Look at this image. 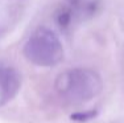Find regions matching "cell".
<instances>
[{"label":"cell","mask_w":124,"mask_h":123,"mask_svg":"<svg viewBox=\"0 0 124 123\" xmlns=\"http://www.w3.org/2000/svg\"><path fill=\"white\" fill-rule=\"evenodd\" d=\"M55 89L60 97L67 103L82 105L94 99L102 91L103 82L94 70L75 68L58 75Z\"/></svg>","instance_id":"obj_1"},{"label":"cell","mask_w":124,"mask_h":123,"mask_svg":"<svg viewBox=\"0 0 124 123\" xmlns=\"http://www.w3.org/2000/svg\"><path fill=\"white\" fill-rule=\"evenodd\" d=\"M24 56L37 66H54L63 58V46L53 31L40 28L24 45Z\"/></svg>","instance_id":"obj_2"},{"label":"cell","mask_w":124,"mask_h":123,"mask_svg":"<svg viewBox=\"0 0 124 123\" xmlns=\"http://www.w3.org/2000/svg\"><path fill=\"white\" fill-rule=\"evenodd\" d=\"M21 87V75L15 68L0 64V107L9 103Z\"/></svg>","instance_id":"obj_3"},{"label":"cell","mask_w":124,"mask_h":123,"mask_svg":"<svg viewBox=\"0 0 124 123\" xmlns=\"http://www.w3.org/2000/svg\"><path fill=\"white\" fill-rule=\"evenodd\" d=\"M96 115H98V111L96 110H88V111H82V113H74V114H71L70 118H71V121L85 123V122H88L91 119H94Z\"/></svg>","instance_id":"obj_4"},{"label":"cell","mask_w":124,"mask_h":123,"mask_svg":"<svg viewBox=\"0 0 124 123\" xmlns=\"http://www.w3.org/2000/svg\"><path fill=\"white\" fill-rule=\"evenodd\" d=\"M79 1H81V0H69V3H70V4H73V5H77Z\"/></svg>","instance_id":"obj_5"}]
</instances>
